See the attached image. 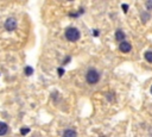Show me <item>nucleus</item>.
<instances>
[{"instance_id":"obj_1","label":"nucleus","mask_w":152,"mask_h":137,"mask_svg":"<svg viewBox=\"0 0 152 137\" xmlns=\"http://www.w3.org/2000/svg\"><path fill=\"white\" fill-rule=\"evenodd\" d=\"M64 35H65V38L70 42H76V41H79L80 40V31L76 29V28H68L64 32Z\"/></svg>"},{"instance_id":"obj_2","label":"nucleus","mask_w":152,"mask_h":137,"mask_svg":"<svg viewBox=\"0 0 152 137\" xmlns=\"http://www.w3.org/2000/svg\"><path fill=\"white\" fill-rule=\"evenodd\" d=\"M86 80H87L88 83L94 85V83H96L100 80V74L95 69H89L87 72V74H86Z\"/></svg>"},{"instance_id":"obj_3","label":"nucleus","mask_w":152,"mask_h":137,"mask_svg":"<svg viewBox=\"0 0 152 137\" xmlns=\"http://www.w3.org/2000/svg\"><path fill=\"white\" fill-rule=\"evenodd\" d=\"M5 29L7 31H13L17 29V20L14 18H8L6 22H5Z\"/></svg>"},{"instance_id":"obj_4","label":"nucleus","mask_w":152,"mask_h":137,"mask_svg":"<svg viewBox=\"0 0 152 137\" xmlns=\"http://www.w3.org/2000/svg\"><path fill=\"white\" fill-rule=\"evenodd\" d=\"M119 49H120V51H121V53H129V51H131V49H132V45L128 43V42H121L120 43V45H119Z\"/></svg>"},{"instance_id":"obj_5","label":"nucleus","mask_w":152,"mask_h":137,"mask_svg":"<svg viewBox=\"0 0 152 137\" xmlns=\"http://www.w3.org/2000/svg\"><path fill=\"white\" fill-rule=\"evenodd\" d=\"M8 131V126L6 123H3V122H0V136H4L6 135Z\"/></svg>"},{"instance_id":"obj_6","label":"nucleus","mask_w":152,"mask_h":137,"mask_svg":"<svg viewBox=\"0 0 152 137\" xmlns=\"http://www.w3.org/2000/svg\"><path fill=\"white\" fill-rule=\"evenodd\" d=\"M115 40H117V41H120V42H124V40H125V33H124V31H121V30H117V31H115Z\"/></svg>"},{"instance_id":"obj_7","label":"nucleus","mask_w":152,"mask_h":137,"mask_svg":"<svg viewBox=\"0 0 152 137\" xmlns=\"http://www.w3.org/2000/svg\"><path fill=\"white\" fill-rule=\"evenodd\" d=\"M76 136H77L76 131H75V130H71V129L65 130L64 133H63V137H76Z\"/></svg>"},{"instance_id":"obj_8","label":"nucleus","mask_w":152,"mask_h":137,"mask_svg":"<svg viewBox=\"0 0 152 137\" xmlns=\"http://www.w3.org/2000/svg\"><path fill=\"white\" fill-rule=\"evenodd\" d=\"M144 56H145V60H146L147 62L152 63V51H146Z\"/></svg>"},{"instance_id":"obj_9","label":"nucleus","mask_w":152,"mask_h":137,"mask_svg":"<svg viewBox=\"0 0 152 137\" xmlns=\"http://www.w3.org/2000/svg\"><path fill=\"white\" fill-rule=\"evenodd\" d=\"M25 74H26L27 76H30V75H32V74H33V69H32V67L27 66V67L25 68Z\"/></svg>"},{"instance_id":"obj_10","label":"nucleus","mask_w":152,"mask_h":137,"mask_svg":"<svg viewBox=\"0 0 152 137\" xmlns=\"http://www.w3.org/2000/svg\"><path fill=\"white\" fill-rule=\"evenodd\" d=\"M148 18H150V14H148L147 12H145V13H143V14H141L143 23H146V20H148Z\"/></svg>"},{"instance_id":"obj_11","label":"nucleus","mask_w":152,"mask_h":137,"mask_svg":"<svg viewBox=\"0 0 152 137\" xmlns=\"http://www.w3.org/2000/svg\"><path fill=\"white\" fill-rule=\"evenodd\" d=\"M146 5V8L150 11V10H152V0H148V1L145 4Z\"/></svg>"},{"instance_id":"obj_12","label":"nucleus","mask_w":152,"mask_h":137,"mask_svg":"<svg viewBox=\"0 0 152 137\" xmlns=\"http://www.w3.org/2000/svg\"><path fill=\"white\" fill-rule=\"evenodd\" d=\"M20 132H22V135H26V133L30 132V129H29V128H23V129L20 130Z\"/></svg>"},{"instance_id":"obj_13","label":"nucleus","mask_w":152,"mask_h":137,"mask_svg":"<svg viewBox=\"0 0 152 137\" xmlns=\"http://www.w3.org/2000/svg\"><path fill=\"white\" fill-rule=\"evenodd\" d=\"M122 11H124V13H127V10H128V5H126V4H122Z\"/></svg>"},{"instance_id":"obj_14","label":"nucleus","mask_w":152,"mask_h":137,"mask_svg":"<svg viewBox=\"0 0 152 137\" xmlns=\"http://www.w3.org/2000/svg\"><path fill=\"white\" fill-rule=\"evenodd\" d=\"M57 72H58L60 76H62V75L64 74V69H62V68H58V71H57Z\"/></svg>"},{"instance_id":"obj_15","label":"nucleus","mask_w":152,"mask_h":137,"mask_svg":"<svg viewBox=\"0 0 152 137\" xmlns=\"http://www.w3.org/2000/svg\"><path fill=\"white\" fill-rule=\"evenodd\" d=\"M151 94H152V86H151Z\"/></svg>"}]
</instances>
